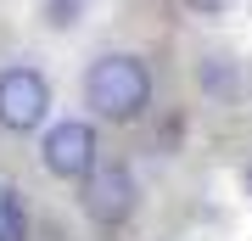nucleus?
Returning a JSON list of instances; mask_svg holds the SVG:
<instances>
[{"label":"nucleus","instance_id":"6","mask_svg":"<svg viewBox=\"0 0 252 241\" xmlns=\"http://www.w3.org/2000/svg\"><path fill=\"white\" fill-rule=\"evenodd\" d=\"M73 11H79V0H45V23H56V28H67Z\"/></svg>","mask_w":252,"mask_h":241},{"label":"nucleus","instance_id":"7","mask_svg":"<svg viewBox=\"0 0 252 241\" xmlns=\"http://www.w3.org/2000/svg\"><path fill=\"white\" fill-rule=\"evenodd\" d=\"M185 6H190V11H224L230 0H185Z\"/></svg>","mask_w":252,"mask_h":241},{"label":"nucleus","instance_id":"3","mask_svg":"<svg viewBox=\"0 0 252 241\" xmlns=\"http://www.w3.org/2000/svg\"><path fill=\"white\" fill-rule=\"evenodd\" d=\"M135 202H140V191H135V174H129L124 163H95V169L79 179V207L95 224H107V230L135 213Z\"/></svg>","mask_w":252,"mask_h":241},{"label":"nucleus","instance_id":"4","mask_svg":"<svg viewBox=\"0 0 252 241\" xmlns=\"http://www.w3.org/2000/svg\"><path fill=\"white\" fill-rule=\"evenodd\" d=\"M95 152H101L95 129L84 124V118H67V124H56L45 135L39 163H45V174H56V179H84V174L95 169Z\"/></svg>","mask_w":252,"mask_h":241},{"label":"nucleus","instance_id":"5","mask_svg":"<svg viewBox=\"0 0 252 241\" xmlns=\"http://www.w3.org/2000/svg\"><path fill=\"white\" fill-rule=\"evenodd\" d=\"M0 241H28V213L11 185H0Z\"/></svg>","mask_w":252,"mask_h":241},{"label":"nucleus","instance_id":"1","mask_svg":"<svg viewBox=\"0 0 252 241\" xmlns=\"http://www.w3.org/2000/svg\"><path fill=\"white\" fill-rule=\"evenodd\" d=\"M84 101L95 107L101 124H135L152 107V68L129 51H112L84 73Z\"/></svg>","mask_w":252,"mask_h":241},{"label":"nucleus","instance_id":"2","mask_svg":"<svg viewBox=\"0 0 252 241\" xmlns=\"http://www.w3.org/2000/svg\"><path fill=\"white\" fill-rule=\"evenodd\" d=\"M45 112H51V79L28 62H11L0 73V129L28 135L45 124Z\"/></svg>","mask_w":252,"mask_h":241},{"label":"nucleus","instance_id":"8","mask_svg":"<svg viewBox=\"0 0 252 241\" xmlns=\"http://www.w3.org/2000/svg\"><path fill=\"white\" fill-rule=\"evenodd\" d=\"M247 197H252V163H247Z\"/></svg>","mask_w":252,"mask_h":241}]
</instances>
